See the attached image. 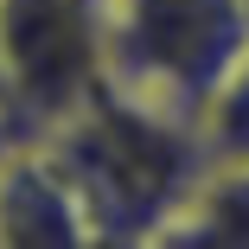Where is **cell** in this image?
<instances>
[{"mask_svg":"<svg viewBox=\"0 0 249 249\" xmlns=\"http://www.w3.org/2000/svg\"><path fill=\"white\" fill-rule=\"evenodd\" d=\"M7 141H13V122H7V115H0V147H7Z\"/></svg>","mask_w":249,"mask_h":249,"instance_id":"8992f818","label":"cell"},{"mask_svg":"<svg viewBox=\"0 0 249 249\" xmlns=\"http://www.w3.org/2000/svg\"><path fill=\"white\" fill-rule=\"evenodd\" d=\"M0 249H96L77 192L38 134L0 147Z\"/></svg>","mask_w":249,"mask_h":249,"instance_id":"277c9868","label":"cell"},{"mask_svg":"<svg viewBox=\"0 0 249 249\" xmlns=\"http://www.w3.org/2000/svg\"><path fill=\"white\" fill-rule=\"evenodd\" d=\"M38 141L71 179L96 249L166 243V230L179 224V211L211 173L205 147H198V122L166 115L115 83H103L83 109L52 122Z\"/></svg>","mask_w":249,"mask_h":249,"instance_id":"6da1fadb","label":"cell"},{"mask_svg":"<svg viewBox=\"0 0 249 249\" xmlns=\"http://www.w3.org/2000/svg\"><path fill=\"white\" fill-rule=\"evenodd\" d=\"M0 115H7V103H0ZM7 122H13V115H7Z\"/></svg>","mask_w":249,"mask_h":249,"instance_id":"52a82bcc","label":"cell"},{"mask_svg":"<svg viewBox=\"0 0 249 249\" xmlns=\"http://www.w3.org/2000/svg\"><path fill=\"white\" fill-rule=\"evenodd\" d=\"M249 52L243 0H103L109 83L166 115L198 122L211 89Z\"/></svg>","mask_w":249,"mask_h":249,"instance_id":"7a4b0ae2","label":"cell"},{"mask_svg":"<svg viewBox=\"0 0 249 249\" xmlns=\"http://www.w3.org/2000/svg\"><path fill=\"white\" fill-rule=\"evenodd\" d=\"M198 147L211 166H249V52L198 109Z\"/></svg>","mask_w":249,"mask_h":249,"instance_id":"5b68a950","label":"cell"},{"mask_svg":"<svg viewBox=\"0 0 249 249\" xmlns=\"http://www.w3.org/2000/svg\"><path fill=\"white\" fill-rule=\"evenodd\" d=\"M103 83V0H0V103L13 134H45Z\"/></svg>","mask_w":249,"mask_h":249,"instance_id":"3957f363","label":"cell"}]
</instances>
